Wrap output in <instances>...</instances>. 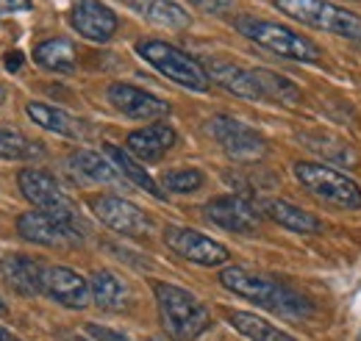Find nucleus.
<instances>
[{
  "instance_id": "nucleus-7",
  "label": "nucleus",
  "mask_w": 361,
  "mask_h": 341,
  "mask_svg": "<svg viewBox=\"0 0 361 341\" xmlns=\"http://www.w3.org/2000/svg\"><path fill=\"white\" fill-rule=\"evenodd\" d=\"M17 233L31 244L73 247V244H81V239L87 233V225H84L81 216L34 209V211H25L17 216Z\"/></svg>"
},
{
  "instance_id": "nucleus-18",
  "label": "nucleus",
  "mask_w": 361,
  "mask_h": 341,
  "mask_svg": "<svg viewBox=\"0 0 361 341\" xmlns=\"http://www.w3.org/2000/svg\"><path fill=\"white\" fill-rule=\"evenodd\" d=\"M42 272L45 266L28 256H8L0 261V278L6 286L23 297L42 294Z\"/></svg>"
},
{
  "instance_id": "nucleus-5",
  "label": "nucleus",
  "mask_w": 361,
  "mask_h": 341,
  "mask_svg": "<svg viewBox=\"0 0 361 341\" xmlns=\"http://www.w3.org/2000/svg\"><path fill=\"white\" fill-rule=\"evenodd\" d=\"M272 3L281 14H286L289 20L300 23L306 28L328 31L334 37L361 42V17L348 11V8H339V6L325 3V0H272Z\"/></svg>"
},
{
  "instance_id": "nucleus-34",
  "label": "nucleus",
  "mask_w": 361,
  "mask_h": 341,
  "mask_svg": "<svg viewBox=\"0 0 361 341\" xmlns=\"http://www.w3.org/2000/svg\"><path fill=\"white\" fill-rule=\"evenodd\" d=\"M197 6H203L206 11H223L226 6H223V0H195Z\"/></svg>"
},
{
  "instance_id": "nucleus-12",
  "label": "nucleus",
  "mask_w": 361,
  "mask_h": 341,
  "mask_svg": "<svg viewBox=\"0 0 361 341\" xmlns=\"http://www.w3.org/2000/svg\"><path fill=\"white\" fill-rule=\"evenodd\" d=\"M203 213L209 222L223 228L228 233H256L262 225V211L242 194H220L203 206Z\"/></svg>"
},
{
  "instance_id": "nucleus-21",
  "label": "nucleus",
  "mask_w": 361,
  "mask_h": 341,
  "mask_svg": "<svg viewBox=\"0 0 361 341\" xmlns=\"http://www.w3.org/2000/svg\"><path fill=\"white\" fill-rule=\"evenodd\" d=\"M90 289H92V302L103 311H123L131 299L128 286L109 269H97L92 272L90 278Z\"/></svg>"
},
{
  "instance_id": "nucleus-19",
  "label": "nucleus",
  "mask_w": 361,
  "mask_h": 341,
  "mask_svg": "<svg viewBox=\"0 0 361 341\" xmlns=\"http://www.w3.org/2000/svg\"><path fill=\"white\" fill-rule=\"evenodd\" d=\"M262 211L267 213L275 225H281V228H286L292 233L314 236V233L325 230V225H322L319 216H314V213L306 211V209H300V206H295V203H289V200H267Z\"/></svg>"
},
{
  "instance_id": "nucleus-24",
  "label": "nucleus",
  "mask_w": 361,
  "mask_h": 341,
  "mask_svg": "<svg viewBox=\"0 0 361 341\" xmlns=\"http://www.w3.org/2000/svg\"><path fill=\"white\" fill-rule=\"evenodd\" d=\"M226 316H228V325L250 341H298L295 336H289L286 330L275 328V325H270L267 319H262V316H256V314H247V311H228Z\"/></svg>"
},
{
  "instance_id": "nucleus-11",
  "label": "nucleus",
  "mask_w": 361,
  "mask_h": 341,
  "mask_svg": "<svg viewBox=\"0 0 361 341\" xmlns=\"http://www.w3.org/2000/svg\"><path fill=\"white\" fill-rule=\"evenodd\" d=\"M17 183H20V192L23 197L42 209V211L53 213H67V216H81L75 203L64 194V189L59 186V180L45 170H37V167H25V170L17 172Z\"/></svg>"
},
{
  "instance_id": "nucleus-23",
  "label": "nucleus",
  "mask_w": 361,
  "mask_h": 341,
  "mask_svg": "<svg viewBox=\"0 0 361 341\" xmlns=\"http://www.w3.org/2000/svg\"><path fill=\"white\" fill-rule=\"evenodd\" d=\"M25 114L31 117V123H37L39 128L50 130V133H59V136H70V139H78L84 133L81 120H75L73 114H67L64 108H56V106H47V103H25Z\"/></svg>"
},
{
  "instance_id": "nucleus-1",
  "label": "nucleus",
  "mask_w": 361,
  "mask_h": 341,
  "mask_svg": "<svg viewBox=\"0 0 361 341\" xmlns=\"http://www.w3.org/2000/svg\"><path fill=\"white\" fill-rule=\"evenodd\" d=\"M220 283L226 286L228 292H233L236 297L247 299L264 311H272L283 319H309L314 314L312 299L300 292H295L292 286L281 283L278 278L262 275V272H250L242 266H228L220 272Z\"/></svg>"
},
{
  "instance_id": "nucleus-20",
  "label": "nucleus",
  "mask_w": 361,
  "mask_h": 341,
  "mask_svg": "<svg viewBox=\"0 0 361 341\" xmlns=\"http://www.w3.org/2000/svg\"><path fill=\"white\" fill-rule=\"evenodd\" d=\"M103 153H106V156H109V161H111V164L120 170V175H123L128 183H134L136 189H142V192L153 194L156 200H164V197H167V194H164V189H161V186H159V183H156V180L147 175V170H145V167L136 161V159L128 153V150H126V147H117V144L106 142V144H103Z\"/></svg>"
},
{
  "instance_id": "nucleus-14",
  "label": "nucleus",
  "mask_w": 361,
  "mask_h": 341,
  "mask_svg": "<svg viewBox=\"0 0 361 341\" xmlns=\"http://www.w3.org/2000/svg\"><path fill=\"white\" fill-rule=\"evenodd\" d=\"M42 294L56 299L64 308L81 311L92 302L90 280L84 275H78L70 266H45L42 272Z\"/></svg>"
},
{
  "instance_id": "nucleus-10",
  "label": "nucleus",
  "mask_w": 361,
  "mask_h": 341,
  "mask_svg": "<svg viewBox=\"0 0 361 341\" xmlns=\"http://www.w3.org/2000/svg\"><path fill=\"white\" fill-rule=\"evenodd\" d=\"M164 244L176 256L186 258V261H192L197 266H223L228 258H231L226 244L209 239L200 230L180 228V225H167L164 228Z\"/></svg>"
},
{
  "instance_id": "nucleus-33",
  "label": "nucleus",
  "mask_w": 361,
  "mask_h": 341,
  "mask_svg": "<svg viewBox=\"0 0 361 341\" xmlns=\"http://www.w3.org/2000/svg\"><path fill=\"white\" fill-rule=\"evenodd\" d=\"M34 6V0H0V11H28Z\"/></svg>"
},
{
  "instance_id": "nucleus-8",
  "label": "nucleus",
  "mask_w": 361,
  "mask_h": 341,
  "mask_svg": "<svg viewBox=\"0 0 361 341\" xmlns=\"http://www.w3.org/2000/svg\"><path fill=\"white\" fill-rule=\"evenodd\" d=\"M206 130L214 136V142L223 147L228 159H233L239 164H253L267 153V142L262 139V133L245 125V123H239V120H233V117L217 114L209 120Z\"/></svg>"
},
{
  "instance_id": "nucleus-6",
  "label": "nucleus",
  "mask_w": 361,
  "mask_h": 341,
  "mask_svg": "<svg viewBox=\"0 0 361 341\" xmlns=\"http://www.w3.org/2000/svg\"><path fill=\"white\" fill-rule=\"evenodd\" d=\"M136 53L156 67L164 78H170L173 84L192 89V92H209V75L203 70V64L197 58H192L189 53L178 50L176 44L161 42V39H142L136 44Z\"/></svg>"
},
{
  "instance_id": "nucleus-37",
  "label": "nucleus",
  "mask_w": 361,
  "mask_h": 341,
  "mask_svg": "<svg viewBox=\"0 0 361 341\" xmlns=\"http://www.w3.org/2000/svg\"><path fill=\"white\" fill-rule=\"evenodd\" d=\"M64 341H87V339H81V336H67Z\"/></svg>"
},
{
  "instance_id": "nucleus-13",
  "label": "nucleus",
  "mask_w": 361,
  "mask_h": 341,
  "mask_svg": "<svg viewBox=\"0 0 361 341\" xmlns=\"http://www.w3.org/2000/svg\"><path fill=\"white\" fill-rule=\"evenodd\" d=\"M106 94H109V103L128 120L150 123V120H161V117L170 114V103L167 100H161V97H156V94H150V92H145V89H139L134 84L117 81V84H111L106 89Z\"/></svg>"
},
{
  "instance_id": "nucleus-16",
  "label": "nucleus",
  "mask_w": 361,
  "mask_h": 341,
  "mask_svg": "<svg viewBox=\"0 0 361 341\" xmlns=\"http://www.w3.org/2000/svg\"><path fill=\"white\" fill-rule=\"evenodd\" d=\"M178 142V133L167 123H147L145 128H136L126 139V150L134 156L136 161H161L167 150H173V144Z\"/></svg>"
},
{
  "instance_id": "nucleus-28",
  "label": "nucleus",
  "mask_w": 361,
  "mask_h": 341,
  "mask_svg": "<svg viewBox=\"0 0 361 341\" xmlns=\"http://www.w3.org/2000/svg\"><path fill=\"white\" fill-rule=\"evenodd\" d=\"M139 8H142V14L150 23L164 25V28H173V31H180V28H189L192 25L189 11L183 6H178L176 0H142Z\"/></svg>"
},
{
  "instance_id": "nucleus-30",
  "label": "nucleus",
  "mask_w": 361,
  "mask_h": 341,
  "mask_svg": "<svg viewBox=\"0 0 361 341\" xmlns=\"http://www.w3.org/2000/svg\"><path fill=\"white\" fill-rule=\"evenodd\" d=\"M203 183H206V175L200 170H192V167H186V170H170L164 172V178H161L164 192H173V194H192Z\"/></svg>"
},
{
  "instance_id": "nucleus-15",
  "label": "nucleus",
  "mask_w": 361,
  "mask_h": 341,
  "mask_svg": "<svg viewBox=\"0 0 361 341\" xmlns=\"http://www.w3.org/2000/svg\"><path fill=\"white\" fill-rule=\"evenodd\" d=\"M70 25L90 42H109L117 28H120V20L117 14L100 3V0H75L73 8H70Z\"/></svg>"
},
{
  "instance_id": "nucleus-36",
  "label": "nucleus",
  "mask_w": 361,
  "mask_h": 341,
  "mask_svg": "<svg viewBox=\"0 0 361 341\" xmlns=\"http://www.w3.org/2000/svg\"><path fill=\"white\" fill-rule=\"evenodd\" d=\"M6 314H8V305H6L3 299H0V316H6Z\"/></svg>"
},
{
  "instance_id": "nucleus-9",
  "label": "nucleus",
  "mask_w": 361,
  "mask_h": 341,
  "mask_svg": "<svg viewBox=\"0 0 361 341\" xmlns=\"http://www.w3.org/2000/svg\"><path fill=\"white\" fill-rule=\"evenodd\" d=\"M90 209L106 228H111L120 236H134L136 239V236L150 233V228H153V219L147 213L134 203L117 197V194H94V197H90Z\"/></svg>"
},
{
  "instance_id": "nucleus-32",
  "label": "nucleus",
  "mask_w": 361,
  "mask_h": 341,
  "mask_svg": "<svg viewBox=\"0 0 361 341\" xmlns=\"http://www.w3.org/2000/svg\"><path fill=\"white\" fill-rule=\"evenodd\" d=\"M3 67H6L8 73H17V70L23 67V53H20V50H8V53L3 56Z\"/></svg>"
},
{
  "instance_id": "nucleus-29",
  "label": "nucleus",
  "mask_w": 361,
  "mask_h": 341,
  "mask_svg": "<svg viewBox=\"0 0 361 341\" xmlns=\"http://www.w3.org/2000/svg\"><path fill=\"white\" fill-rule=\"evenodd\" d=\"M42 156V147L31 139H25L20 130L11 128H0V159H8V161H31Z\"/></svg>"
},
{
  "instance_id": "nucleus-26",
  "label": "nucleus",
  "mask_w": 361,
  "mask_h": 341,
  "mask_svg": "<svg viewBox=\"0 0 361 341\" xmlns=\"http://www.w3.org/2000/svg\"><path fill=\"white\" fill-rule=\"evenodd\" d=\"M300 139L306 142V147H312L314 153H319L328 164L359 167V153H356L348 142H342V139H336V136H331V133H306V136H300Z\"/></svg>"
},
{
  "instance_id": "nucleus-39",
  "label": "nucleus",
  "mask_w": 361,
  "mask_h": 341,
  "mask_svg": "<svg viewBox=\"0 0 361 341\" xmlns=\"http://www.w3.org/2000/svg\"><path fill=\"white\" fill-rule=\"evenodd\" d=\"M123 3H134V0H123Z\"/></svg>"
},
{
  "instance_id": "nucleus-41",
  "label": "nucleus",
  "mask_w": 361,
  "mask_h": 341,
  "mask_svg": "<svg viewBox=\"0 0 361 341\" xmlns=\"http://www.w3.org/2000/svg\"><path fill=\"white\" fill-rule=\"evenodd\" d=\"M359 44H361V42H359Z\"/></svg>"
},
{
  "instance_id": "nucleus-17",
  "label": "nucleus",
  "mask_w": 361,
  "mask_h": 341,
  "mask_svg": "<svg viewBox=\"0 0 361 341\" xmlns=\"http://www.w3.org/2000/svg\"><path fill=\"white\" fill-rule=\"evenodd\" d=\"M200 64H203L209 81L220 84L223 89H228L231 94L245 97V100H264L262 86L256 81V73H253V70H245V67L223 61V58H203Z\"/></svg>"
},
{
  "instance_id": "nucleus-3",
  "label": "nucleus",
  "mask_w": 361,
  "mask_h": 341,
  "mask_svg": "<svg viewBox=\"0 0 361 341\" xmlns=\"http://www.w3.org/2000/svg\"><path fill=\"white\" fill-rule=\"evenodd\" d=\"M236 31L256 42L259 47L270 50L281 58H292V61H306V64H317L322 50L314 39H309L306 34H298L281 23H272V20H259V17H236L233 20Z\"/></svg>"
},
{
  "instance_id": "nucleus-2",
  "label": "nucleus",
  "mask_w": 361,
  "mask_h": 341,
  "mask_svg": "<svg viewBox=\"0 0 361 341\" xmlns=\"http://www.w3.org/2000/svg\"><path fill=\"white\" fill-rule=\"evenodd\" d=\"M153 294H156V305H159L161 328L173 341H195L200 333L209 330V325H212L209 308L192 292L180 289L176 283L153 280Z\"/></svg>"
},
{
  "instance_id": "nucleus-31",
  "label": "nucleus",
  "mask_w": 361,
  "mask_h": 341,
  "mask_svg": "<svg viewBox=\"0 0 361 341\" xmlns=\"http://www.w3.org/2000/svg\"><path fill=\"white\" fill-rule=\"evenodd\" d=\"M84 330H87L94 341H134L131 336H126V333H120V330H111V328H103V325H94V322H90Z\"/></svg>"
},
{
  "instance_id": "nucleus-25",
  "label": "nucleus",
  "mask_w": 361,
  "mask_h": 341,
  "mask_svg": "<svg viewBox=\"0 0 361 341\" xmlns=\"http://www.w3.org/2000/svg\"><path fill=\"white\" fill-rule=\"evenodd\" d=\"M34 61L50 73H73L75 70V44L64 37H53L34 47Z\"/></svg>"
},
{
  "instance_id": "nucleus-27",
  "label": "nucleus",
  "mask_w": 361,
  "mask_h": 341,
  "mask_svg": "<svg viewBox=\"0 0 361 341\" xmlns=\"http://www.w3.org/2000/svg\"><path fill=\"white\" fill-rule=\"evenodd\" d=\"M253 73H256V81H259V86H262L264 100L281 103V106H289V108L300 106L303 92L292 84L289 78H283V75H278V73H272V70H264V67H253Z\"/></svg>"
},
{
  "instance_id": "nucleus-38",
  "label": "nucleus",
  "mask_w": 361,
  "mask_h": 341,
  "mask_svg": "<svg viewBox=\"0 0 361 341\" xmlns=\"http://www.w3.org/2000/svg\"><path fill=\"white\" fill-rule=\"evenodd\" d=\"M3 100H6V92H3V86H0V103H3Z\"/></svg>"
},
{
  "instance_id": "nucleus-4",
  "label": "nucleus",
  "mask_w": 361,
  "mask_h": 341,
  "mask_svg": "<svg viewBox=\"0 0 361 341\" xmlns=\"http://www.w3.org/2000/svg\"><path fill=\"white\" fill-rule=\"evenodd\" d=\"M292 172H295L298 183L319 203H328L342 211H359L361 209V186L339 170H334L328 164L298 161V164H292Z\"/></svg>"
},
{
  "instance_id": "nucleus-35",
  "label": "nucleus",
  "mask_w": 361,
  "mask_h": 341,
  "mask_svg": "<svg viewBox=\"0 0 361 341\" xmlns=\"http://www.w3.org/2000/svg\"><path fill=\"white\" fill-rule=\"evenodd\" d=\"M0 341H17V339H14V336H11L6 328H0Z\"/></svg>"
},
{
  "instance_id": "nucleus-22",
  "label": "nucleus",
  "mask_w": 361,
  "mask_h": 341,
  "mask_svg": "<svg viewBox=\"0 0 361 341\" xmlns=\"http://www.w3.org/2000/svg\"><path fill=\"white\" fill-rule=\"evenodd\" d=\"M70 167L78 172L84 180L90 183H109V186H120L126 178L120 170L109 161L106 153H94V150H75L70 159Z\"/></svg>"
},
{
  "instance_id": "nucleus-40",
  "label": "nucleus",
  "mask_w": 361,
  "mask_h": 341,
  "mask_svg": "<svg viewBox=\"0 0 361 341\" xmlns=\"http://www.w3.org/2000/svg\"><path fill=\"white\" fill-rule=\"evenodd\" d=\"M359 341H361V333H359Z\"/></svg>"
}]
</instances>
